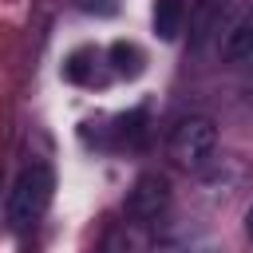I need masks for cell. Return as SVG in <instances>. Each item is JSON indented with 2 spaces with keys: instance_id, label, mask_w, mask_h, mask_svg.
Instances as JSON below:
<instances>
[{
  "instance_id": "obj_8",
  "label": "cell",
  "mask_w": 253,
  "mask_h": 253,
  "mask_svg": "<svg viewBox=\"0 0 253 253\" xmlns=\"http://www.w3.org/2000/svg\"><path fill=\"white\" fill-rule=\"evenodd\" d=\"M83 12H99V16H107V12H115V0H75Z\"/></svg>"
},
{
  "instance_id": "obj_7",
  "label": "cell",
  "mask_w": 253,
  "mask_h": 253,
  "mask_svg": "<svg viewBox=\"0 0 253 253\" xmlns=\"http://www.w3.org/2000/svg\"><path fill=\"white\" fill-rule=\"evenodd\" d=\"M221 4H225V0H202V4H198V12H194V47L217 28V20H221Z\"/></svg>"
},
{
  "instance_id": "obj_4",
  "label": "cell",
  "mask_w": 253,
  "mask_h": 253,
  "mask_svg": "<svg viewBox=\"0 0 253 253\" xmlns=\"http://www.w3.org/2000/svg\"><path fill=\"white\" fill-rule=\"evenodd\" d=\"M221 59L225 63H253V8H245L221 36Z\"/></svg>"
},
{
  "instance_id": "obj_9",
  "label": "cell",
  "mask_w": 253,
  "mask_h": 253,
  "mask_svg": "<svg viewBox=\"0 0 253 253\" xmlns=\"http://www.w3.org/2000/svg\"><path fill=\"white\" fill-rule=\"evenodd\" d=\"M245 237H249V241H253V206H249V210H245Z\"/></svg>"
},
{
  "instance_id": "obj_3",
  "label": "cell",
  "mask_w": 253,
  "mask_h": 253,
  "mask_svg": "<svg viewBox=\"0 0 253 253\" xmlns=\"http://www.w3.org/2000/svg\"><path fill=\"white\" fill-rule=\"evenodd\" d=\"M170 206V178L158 174V170H146L134 178V186L126 190V202H123V213L138 225H150L166 213Z\"/></svg>"
},
{
  "instance_id": "obj_2",
  "label": "cell",
  "mask_w": 253,
  "mask_h": 253,
  "mask_svg": "<svg viewBox=\"0 0 253 253\" xmlns=\"http://www.w3.org/2000/svg\"><path fill=\"white\" fill-rule=\"evenodd\" d=\"M217 150V126L210 115H186L170 130V158L182 170H206Z\"/></svg>"
},
{
  "instance_id": "obj_1",
  "label": "cell",
  "mask_w": 253,
  "mask_h": 253,
  "mask_svg": "<svg viewBox=\"0 0 253 253\" xmlns=\"http://www.w3.org/2000/svg\"><path fill=\"white\" fill-rule=\"evenodd\" d=\"M51 194H55V174H51L47 162H32L28 170H20V178H16L12 190H8V206H4L8 225H12V229L36 225V221L47 213Z\"/></svg>"
},
{
  "instance_id": "obj_6",
  "label": "cell",
  "mask_w": 253,
  "mask_h": 253,
  "mask_svg": "<svg viewBox=\"0 0 253 253\" xmlns=\"http://www.w3.org/2000/svg\"><path fill=\"white\" fill-rule=\"evenodd\" d=\"M111 63H115V71H119V75H126V79L142 75V51H138L134 43H126V40L111 43Z\"/></svg>"
},
{
  "instance_id": "obj_5",
  "label": "cell",
  "mask_w": 253,
  "mask_h": 253,
  "mask_svg": "<svg viewBox=\"0 0 253 253\" xmlns=\"http://www.w3.org/2000/svg\"><path fill=\"white\" fill-rule=\"evenodd\" d=\"M182 20H186V4H182V0H154L150 24H154V36H158V40H166V43L178 40Z\"/></svg>"
}]
</instances>
